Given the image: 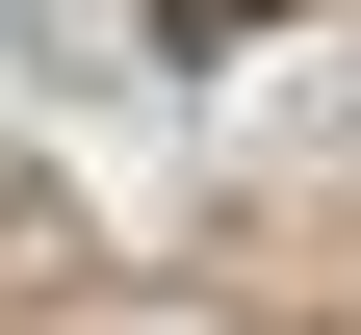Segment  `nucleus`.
Masks as SVG:
<instances>
[{
  "mask_svg": "<svg viewBox=\"0 0 361 335\" xmlns=\"http://www.w3.org/2000/svg\"><path fill=\"white\" fill-rule=\"evenodd\" d=\"M258 26H310V0H155V52L207 78V52H258Z\"/></svg>",
  "mask_w": 361,
  "mask_h": 335,
  "instance_id": "1",
  "label": "nucleus"
}]
</instances>
